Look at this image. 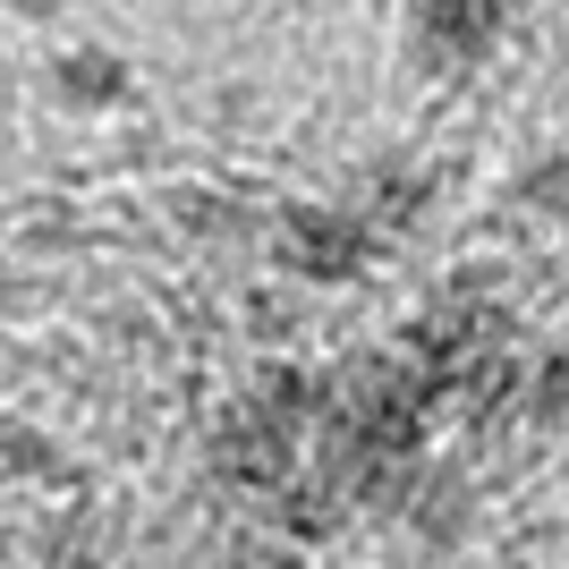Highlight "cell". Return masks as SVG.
Returning a JSON list of instances; mask_svg holds the SVG:
<instances>
[{"mask_svg": "<svg viewBox=\"0 0 569 569\" xmlns=\"http://www.w3.org/2000/svg\"><path fill=\"white\" fill-rule=\"evenodd\" d=\"M545 417H569V366H552V391H545Z\"/></svg>", "mask_w": 569, "mask_h": 569, "instance_id": "6da1fadb", "label": "cell"}]
</instances>
